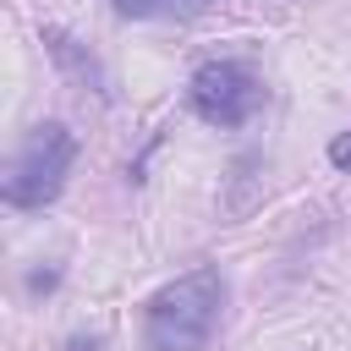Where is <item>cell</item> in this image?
Segmentation results:
<instances>
[{"instance_id":"6","label":"cell","mask_w":351,"mask_h":351,"mask_svg":"<svg viewBox=\"0 0 351 351\" xmlns=\"http://www.w3.org/2000/svg\"><path fill=\"white\" fill-rule=\"evenodd\" d=\"M71 351H93V346H82V340H77V346H71Z\"/></svg>"},{"instance_id":"3","label":"cell","mask_w":351,"mask_h":351,"mask_svg":"<svg viewBox=\"0 0 351 351\" xmlns=\"http://www.w3.org/2000/svg\"><path fill=\"white\" fill-rule=\"evenodd\" d=\"M186 104L208 121V126H247L263 104V82L241 66V60H208L192 71L186 82Z\"/></svg>"},{"instance_id":"1","label":"cell","mask_w":351,"mask_h":351,"mask_svg":"<svg viewBox=\"0 0 351 351\" xmlns=\"http://www.w3.org/2000/svg\"><path fill=\"white\" fill-rule=\"evenodd\" d=\"M219 313H225V274L208 263L186 269L148 296L143 340H148V351H208Z\"/></svg>"},{"instance_id":"2","label":"cell","mask_w":351,"mask_h":351,"mask_svg":"<svg viewBox=\"0 0 351 351\" xmlns=\"http://www.w3.org/2000/svg\"><path fill=\"white\" fill-rule=\"evenodd\" d=\"M71 159H77V137L60 121H38L22 137V148L11 154V165H5V186H0L5 203L11 208H44V203H55L60 186H66V176H71Z\"/></svg>"},{"instance_id":"5","label":"cell","mask_w":351,"mask_h":351,"mask_svg":"<svg viewBox=\"0 0 351 351\" xmlns=\"http://www.w3.org/2000/svg\"><path fill=\"white\" fill-rule=\"evenodd\" d=\"M329 165H335V170H351V132H340V137L329 143Z\"/></svg>"},{"instance_id":"4","label":"cell","mask_w":351,"mask_h":351,"mask_svg":"<svg viewBox=\"0 0 351 351\" xmlns=\"http://www.w3.org/2000/svg\"><path fill=\"white\" fill-rule=\"evenodd\" d=\"M219 0H115L121 16H197Z\"/></svg>"}]
</instances>
